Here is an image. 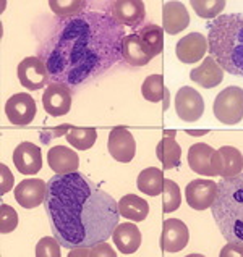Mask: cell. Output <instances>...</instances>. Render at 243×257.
Returning a JSON list of instances; mask_svg holds the SVG:
<instances>
[{
    "instance_id": "cell-1",
    "label": "cell",
    "mask_w": 243,
    "mask_h": 257,
    "mask_svg": "<svg viewBox=\"0 0 243 257\" xmlns=\"http://www.w3.org/2000/svg\"><path fill=\"white\" fill-rule=\"evenodd\" d=\"M57 26L39 49V58L46 63L52 83L79 86L123 58V26L109 12L86 10Z\"/></svg>"
},
{
    "instance_id": "cell-2",
    "label": "cell",
    "mask_w": 243,
    "mask_h": 257,
    "mask_svg": "<svg viewBox=\"0 0 243 257\" xmlns=\"http://www.w3.org/2000/svg\"><path fill=\"white\" fill-rule=\"evenodd\" d=\"M50 228L62 247H90L107 241L119 225V202L86 175H54L44 201Z\"/></svg>"
},
{
    "instance_id": "cell-3",
    "label": "cell",
    "mask_w": 243,
    "mask_h": 257,
    "mask_svg": "<svg viewBox=\"0 0 243 257\" xmlns=\"http://www.w3.org/2000/svg\"><path fill=\"white\" fill-rule=\"evenodd\" d=\"M209 54L220 68L243 76V13L219 15L208 23Z\"/></svg>"
},
{
    "instance_id": "cell-4",
    "label": "cell",
    "mask_w": 243,
    "mask_h": 257,
    "mask_svg": "<svg viewBox=\"0 0 243 257\" xmlns=\"http://www.w3.org/2000/svg\"><path fill=\"white\" fill-rule=\"evenodd\" d=\"M211 210L227 243L243 246V173L219 183Z\"/></svg>"
},
{
    "instance_id": "cell-5",
    "label": "cell",
    "mask_w": 243,
    "mask_h": 257,
    "mask_svg": "<svg viewBox=\"0 0 243 257\" xmlns=\"http://www.w3.org/2000/svg\"><path fill=\"white\" fill-rule=\"evenodd\" d=\"M214 116L224 124H237L243 118V89L229 86L217 94L212 104Z\"/></svg>"
},
{
    "instance_id": "cell-6",
    "label": "cell",
    "mask_w": 243,
    "mask_h": 257,
    "mask_svg": "<svg viewBox=\"0 0 243 257\" xmlns=\"http://www.w3.org/2000/svg\"><path fill=\"white\" fill-rule=\"evenodd\" d=\"M18 81L29 91H39L50 84V76L46 63L39 57H26L18 65Z\"/></svg>"
},
{
    "instance_id": "cell-7",
    "label": "cell",
    "mask_w": 243,
    "mask_h": 257,
    "mask_svg": "<svg viewBox=\"0 0 243 257\" xmlns=\"http://www.w3.org/2000/svg\"><path fill=\"white\" fill-rule=\"evenodd\" d=\"M110 17L120 26L136 29L144 23L146 9L141 0H115L110 4Z\"/></svg>"
},
{
    "instance_id": "cell-8",
    "label": "cell",
    "mask_w": 243,
    "mask_h": 257,
    "mask_svg": "<svg viewBox=\"0 0 243 257\" xmlns=\"http://www.w3.org/2000/svg\"><path fill=\"white\" fill-rule=\"evenodd\" d=\"M175 112L183 121H198L204 113V100L193 87L183 86L175 95Z\"/></svg>"
},
{
    "instance_id": "cell-9",
    "label": "cell",
    "mask_w": 243,
    "mask_h": 257,
    "mask_svg": "<svg viewBox=\"0 0 243 257\" xmlns=\"http://www.w3.org/2000/svg\"><path fill=\"white\" fill-rule=\"evenodd\" d=\"M36 112H38L36 100L26 92H18L12 95L5 104L7 118L17 126H25V124L31 123L36 116Z\"/></svg>"
},
{
    "instance_id": "cell-10",
    "label": "cell",
    "mask_w": 243,
    "mask_h": 257,
    "mask_svg": "<svg viewBox=\"0 0 243 257\" xmlns=\"http://www.w3.org/2000/svg\"><path fill=\"white\" fill-rule=\"evenodd\" d=\"M107 149H109V154L117 162L128 164L133 160L136 154L135 138L125 126H115L109 133Z\"/></svg>"
},
{
    "instance_id": "cell-11",
    "label": "cell",
    "mask_w": 243,
    "mask_h": 257,
    "mask_svg": "<svg viewBox=\"0 0 243 257\" xmlns=\"http://www.w3.org/2000/svg\"><path fill=\"white\" fill-rule=\"evenodd\" d=\"M217 196V183L211 180H191L185 188V197L191 209L204 210L209 209L216 201Z\"/></svg>"
},
{
    "instance_id": "cell-12",
    "label": "cell",
    "mask_w": 243,
    "mask_h": 257,
    "mask_svg": "<svg viewBox=\"0 0 243 257\" xmlns=\"http://www.w3.org/2000/svg\"><path fill=\"white\" fill-rule=\"evenodd\" d=\"M42 105L50 116L67 115L71 108L70 87L63 83H50L42 94Z\"/></svg>"
},
{
    "instance_id": "cell-13",
    "label": "cell",
    "mask_w": 243,
    "mask_h": 257,
    "mask_svg": "<svg viewBox=\"0 0 243 257\" xmlns=\"http://www.w3.org/2000/svg\"><path fill=\"white\" fill-rule=\"evenodd\" d=\"M188 226L179 218H169L162 223L160 249L164 252H179L188 244Z\"/></svg>"
},
{
    "instance_id": "cell-14",
    "label": "cell",
    "mask_w": 243,
    "mask_h": 257,
    "mask_svg": "<svg viewBox=\"0 0 243 257\" xmlns=\"http://www.w3.org/2000/svg\"><path fill=\"white\" fill-rule=\"evenodd\" d=\"M47 181L39 178L23 180L15 188V199L23 209H36L46 201Z\"/></svg>"
},
{
    "instance_id": "cell-15",
    "label": "cell",
    "mask_w": 243,
    "mask_h": 257,
    "mask_svg": "<svg viewBox=\"0 0 243 257\" xmlns=\"http://www.w3.org/2000/svg\"><path fill=\"white\" fill-rule=\"evenodd\" d=\"M206 52H209L208 38L201 33H190L177 42L175 54L183 63H196L204 58Z\"/></svg>"
},
{
    "instance_id": "cell-16",
    "label": "cell",
    "mask_w": 243,
    "mask_h": 257,
    "mask_svg": "<svg viewBox=\"0 0 243 257\" xmlns=\"http://www.w3.org/2000/svg\"><path fill=\"white\" fill-rule=\"evenodd\" d=\"M13 164L21 175H36L42 168L41 148L34 143H20L13 151Z\"/></svg>"
},
{
    "instance_id": "cell-17",
    "label": "cell",
    "mask_w": 243,
    "mask_h": 257,
    "mask_svg": "<svg viewBox=\"0 0 243 257\" xmlns=\"http://www.w3.org/2000/svg\"><path fill=\"white\" fill-rule=\"evenodd\" d=\"M212 167H214L216 175L222 176V178L237 176L243 170V156L237 148L222 146V148L217 149L214 154Z\"/></svg>"
},
{
    "instance_id": "cell-18",
    "label": "cell",
    "mask_w": 243,
    "mask_h": 257,
    "mask_svg": "<svg viewBox=\"0 0 243 257\" xmlns=\"http://www.w3.org/2000/svg\"><path fill=\"white\" fill-rule=\"evenodd\" d=\"M47 164L50 170H54L57 175H68L78 172L79 157L75 151L67 148V146H54L49 149Z\"/></svg>"
},
{
    "instance_id": "cell-19",
    "label": "cell",
    "mask_w": 243,
    "mask_h": 257,
    "mask_svg": "<svg viewBox=\"0 0 243 257\" xmlns=\"http://www.w3.org/2000/svg\"><path fill=\"white\" fill-rule=\"evenodd\" d=\"M190 25V15L182 2H166L162 5V28L167 34H179Z\"/></svg>"
},
{
    "instance_id": "cell-20",
    "label": "cell",
    "mask_w": 243,
    "mask_h": 257,
    "mask_svg": "<svg viewBox=\"0 0 243 257\" xmlns=\"http://www.w3.org/2000/svg\"><path fill=\"white\" fill-rule=\"evenodd\" d=\"M216 149L209 144L196 143L188 151V165L198 175L204 176H216V170L212 167V159H214Z\"/></svg>"
},
{
    "instance_id": "cell-21",
    "label": "cell",
    "mask_w": 243,
    "mask_h": 257,
    "mask_svg": "<svg viewBox=\"0 0 243 257\" xmlns=\"http://www.w3.org/2000/svg\"><path fill=\"white\" fill-rule=\"evenodd\" d=\"M122 57L131 67H144L152 60V55L149 54L148 47L139 39L136 33L127 34L122 41Z\"/></svg>"
},
{
    "instance_id": "cell-22",
    "label": "cell",
    "mask_w": 243,
    "mask_h": 257,
    "mask_svg": "<svg viewBox=\"0 0 243 257\" xmlns=\"http://www.w3.org/2000/svg\"><path fill=\"white\" fill-rule=\"evenodd\" d=\"M191 81L203 86L204 89H212V87L219 86L224 79V70L220 68V65L209 57H204V62L198 68H193L190 73Z\"/></svg>"
},
{
    "instance_id": "cell-23",
    "label": "cell",
    "mask_w": 243,
    "mask_h": 257,
    "mask_svg": "<svg viewBox=\"0 0 243 257\" xmlns=\"http://www.w3.org/2000/svg\"><path fill=\"white\" fill-rule=\"evenodd\" d=\"M114 244L122 254H133L141 246V231L135 223H120L112 233Z\"/></svg>"
},
{
    "instance_id": "cell-24",
    "label": "cell",
    "mask_w": 243,
    "mask_h": 257,
    "mask_svg": "<svg viewBox=\"0 0 243 257\" xmlns=\"http://www.w3.org/2000/svg\"><path fill=\"white\" fill-rule=\"evenodd\" d=\"M156 156L166 170H172L182 165V148L175 141V136H164L156 148Z\"/></svg>"
},
{
    "instance_id": "cell-25",
    "label": "cell",
    "mask_w": 243,
    "mask_h": 257,
    "mask_svg": "<svg viewBox=\"0 0 243 257\" xmlns=\"http://www.w3.org/2000/svg\"><path fill=\"white\" fill-rule=\"evenodd\" d=\"M119 212L127 220L143 222L149 214V204L136 194H127L119 201Z\"/></svg>"
},
{
    "instance_id": "cell-26",
    "label": "cell",
    "mask_w": 243,
    "mask_h": 257,
    "mask_svg": "<svg viewBox=\"0 0 243 257\" xmlns=\"http://www.w3.org/2000/svg\"><path fill=\"white\" fill-rule=\"evenodd\" d=\"M136 186L143 194L154 197L160 194L162 189H164V175H162L159 168H154V167L144 168V170L138 175Z\"/></svg>"
},
{
    "instance_id": "cell-27",
    "label": "cell",
    "mask_w": 243,
    "mask_h": 257,
    "mask_svg": "<svg viewBox=\"0 0 243 257\" xmlns=\"http://www.w3.org/2000/svg\"><path fill=\"white\" fill-rule=\"evenodd\" d=\"M141 94H143V97L149 102L164 100L162 110L169 108V91L164 86V76L162 75H151L146 78L141 86Z\"/></svg>"
},
{
    "instance_id": "cell-28",
    "label": "cell",
    "mask_w": 243,
    "mask_h": 257,
    "mask_svg": "<svg viewBox=\"0 0 243 257\" xmlns=\"http://www.w3.org/2000/svg\"><path fill=\"white\" fill-rule=\"evenodd\" d=\"M136 34L144 42V46L148 47L152 58L162 52V49H164V28L162 26H157L154 23L144 25L138 29Z\"/></svg>"
},
{
    "instance_id": "cell-29",
    "label": "cell",
    "mask_w": 243,
    "mask_h": 257,
    "mask_svg": "<svg viewBox=\"0 0 243 257\" xmlns=\"http://www.w3.org/2000/svg\"><path fill=\"white\" fill-rule=\"evenodd\" d=\"M67 141L78 151H88L91 149L96 139H98V131L94 128H79V126H71L68 130Z\"/></svg>"
},
{
    "instance_id": "cell-30",
    "label": "cell",
    "mask_w": 243,
    "mask_h": 257,
    "mask_svg": "<svg viewBox=\"0 0 243 257\" xmlns=\"http://www.w3.org/2000/svg\"><path fill=\"white\" fill-rule=\"evenodd\" d=\"M49 7L58 18H73L86 12L88 2L85 0H49Z\"/></svg>"
},
{
    "instance_id": "cell-31",
    "label": "cell",
    "mask_w": 243,
    "mask_h": 257,
    "mask_svg": "<svg viewBox=\"0 0 243 257\" xmlns=\"http://www.w3.org/2000/svg\"><path fill=\"white\" fill-rule=\"evenodd\" d=\"M182 204V193L179 185L174 180H164V189H162V210L166 214L177 210Z\"/></svg>"
},
{
    "instance_id": "cell-32",
    "label": "cell",
    "mask_w": 243,
    "mask_h": 257,
    "mask_svg": "<svg viewBox=\"0 0 243 257\" xmlns=\"http://www.w3.org/2000/svg\"><path fill=\"white\" fill-rule=\"evenodd\" d=\"M224 0H191V9L200 18L214 20L219 17V13L224 10Z\"/></svg>"
},
{
    "instance_id": "cell-33",
    "label": "cell",
    "mask_w": 243,
    "mask_h": 257,
    "mask_svg": "<svg viewBox=\"0 0 243 257\" xmlns=\"http://www.w3.org/2000/svg\"><path fill=\"white\" fill-rule=\"evenodd\" d=\"M18 225V214L12 205L2 204L0 205V233L9 234Z\"/></svg>"
},
{
    "instance_id": "cell-34",
    "label": "cell",
    "mask_w": 243,
    "mask_h": 257,
    "mask_svg": "<svg viewBox=\"0 0 243 257\" xmlns=\"http://www.w3.org/2000/svg\"><path fill=\"white\" fill-rule=\"evenodd\" d=\"M60 243H58V239L54 236V238H42L39 239V243L36 244V255L38 257H60L62 251H60Z\"/></svg>"
},
{
    "instance_id": "cell-35",
    "label": "cell",
    "mask_w": 243,
    "mask_h": 257,
    "mask_svg": "<svg viewBox=\"0 0 243 257\" xmlns=\"http://www.w3.org/2000/svg\"><path fill=\"white\" fill-rule=\"evenodd\" d=\"M78 255H110L115 257V251L110 249V246L102 241L99 244H94L90 247H76V249H70L68 257H78Z\"/></svg>"
},
{
    "instance_id": "cell-36",
    "label": "cell",
    "mask_w": 243,
    "mask_h": 257,
    "mask_svg": "<svg viewBox=\"0 0 243 257\" xmlns=\"http://www.w3.org/2000/svg\"><path fill=\"white\" fill-rule=\"evenodd\" d=\"M0 180H2L0 181V196H4L13 188V181H15L13 173L10 172V168L5 164L0 165Z\"/></svg>"
},
{
    "instance_id": "cell-37",
    "label": "cell",
    "mask_w": 243,
    "mask_h": 257,
    "mask_svg": "<svg viewBox=\"0 0 243 257\" xmlns=\"http://www.w3.org/2000/svg\"><path fill=\"white\" fill-rule=\"evenodd\" d=\"M220 255L225 257V255H243V246H238V244H233V243H229L222 251H220Z\"/></svg>"
},
{
    "instance_id": "cell-38",
    "label": "cell",
    "mask_w": 243,
    "mask_h": 257,
    "mask_svg": "<svg viewBox=\"0 0 243 257\" xmlns=\"http://www.w3.org/2000/svg\"><path fill=\"white\" fill-rule=\"evenodd\" d=\"M71 126H68V124H63V126H57V128H52V130H49V136L44 139V141H50L52 138L55 136H62V135H67L68 133V130Z\"/></svg>"
},
{
    "instance_id": "cell-39",
    "label": "cell",
    "mask_w": 243,
    "mask_h": 257,
    "mask_svg": "<svg viewBox=\"0 0 243 257\" xmlns=\"http://www.w3.org/2000/svg\"><path fill=\"white\" fill-rule=\"evenodd\" d=\"M187 135H190V136H203V135H208V130H203V131H191V130H187Z\"/></svg>"
}]
</instances>
